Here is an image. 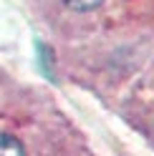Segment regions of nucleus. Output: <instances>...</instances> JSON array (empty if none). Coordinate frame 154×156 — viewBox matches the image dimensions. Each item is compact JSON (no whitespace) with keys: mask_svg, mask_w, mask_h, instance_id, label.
I'll use <instances>...</instances> for the list:
<instances>
[{"mask_svg":"<svg viewBox=\"0 0 154 156\" xmlns=\"http://www.w3.org/2000/svg\"><path fill=\"white\" fill-rule=\"evenodd\" d=\"M0 156H25V154H23V146L18 139L0 133Z\"/></svg>","mask_w":154,"mask_h":156,"instance_id":"nucleus-1","label":"nucleus"},{"mask_svg":"<svg viewBox=\"0 0 154 156\" xmlns=\"http://www.w3.org/2000/svg\"><path fill=\"white\" fill-rule=\"evenodd\" d=\"M66 5L71 8V10H79V13H86V10H94V8H99L104 0H63Z\"/></svg>","mask_w":154,"mask_h":156,"instance_id":"nucleus-2","label":"nucleus"}]
</instances>
